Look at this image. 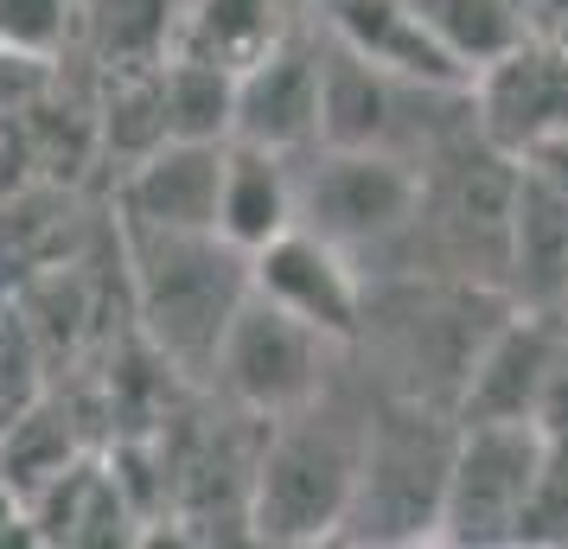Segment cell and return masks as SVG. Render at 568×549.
I'll return each mask as SVG.
<instances>
[{
  "mask_svg": "<svg viewBox=\"0 0 568 549\" xmlns=\"http://www.w3.org/2000/svg\"><path fill=\"white\" fill-rule=\"evenodd\" d=\"M364 428L320 416V396L307 409L275 416V435L262 441L250 472V523L262 543H320L338 537V523L358 492Z\"/></svg>",
  "mask_w": 568,
  "mask_h": 549,
  "instance_id": "6da1fadb",
  "label": "cell"
},
{
  "mask_svg": "<svg viewBox=\"0 0 568 549\" xmlns=\"http://www.w3.org/2000/svg\"><path fill=\"white\" fill-rule=\"evenodd\" d=\"M134 282H141V319L154 345L185 370H211L217 339L250 294V256L224 236L180 231H129Z\"/></svg>",
  "mask_w": 568,
  "mask_h": 549,
  "instance_id": "7a4b0ae2",
  "label": "cell"
},
{
  "mask_svg": "<svg viewBox=\"0 0 568 549\" xmlns=\"http://www.w3.org/2000/svg\"><path fill=\"white\" fill-rule=\"evenodd\" d=\"M537 467H542V435L530 421H460L454 454H447V479H440L435 537L460 549L517 543Z\"/></svg>",
  "mask_w": 568,
  "mask_h": 549,
  "instance_id": "3957f363",
  "label": "cell"
},
{
  "mask_svg": "<svg viewBox=\"0 0 568 549\" xmlns=\"http://www.w3.org/2000/svg\"><path fill=\"white\" fill-rule=\"evenodd\" d=\"M454 428H435V416H422V409H389V416L364 421L358 492H352L338 537H377V543L384 537H435Z\"/></svg>",
  "mask_w": 568,
  "mask_h": 549,
  "instance_id": "277c9868",
  "label": "cell"
},
{
  "mask_svg": "<svg viewBox=\"0 0 568 549\" xmlns=\"http://www.w3.org/2000/svg\"><path fill=\"white\" fill-rule=\"evenodd\" d=\"M422 217V173L396 148H320L294 166V224L338 250L384 243Z\"/></svg>",
  "mask_w": 568,
  "mask_h": 549,
  "instance_id": "5b68a950",
  "label": "cell"
},
{
  "mask_svg": "<svg viewBox=\"0 0 568 549\" xmlns=\"http://www.w3.org/2000/svg\"><path fill=\"white\" fill-rule=\"evenodd\" d=\"M211 370L224 377V390L250 409V416H287V409H307L320 396V377H326V339L301 326L294 314L268 307L262 294H243V307L231 314L224 339H217V358Z\"/></svg>",
  "mask_w": 568,
  "mask_h": 549,
  "instance_id": "8992f818",
  "label": "cell"
},
{
  "mask_svg": "<svg viewBox=\"0 0 568 549\" xmlns=\"http://www.w3.org/2000/svg\"><path fill=\"white\" fill-rule=\"evenodd\" d=\"M466 103L479 115V134L505 160H524L537 141L568 134V45L556 39H517L505 58H491L486 71H473Z\"/></svg>",
  "mask_w": 568,
  "mask_h": 549,
  "instance_id": "52a82bcc",
  "label": "cell"
},
{
  "mask_svg": "<svg viewBox=\"0 0 568 549\" xmlns=\"http://www.w3.org/2000/svg\"><path fill=\"white\" fill-rule=\"evenodd\" d=\"M250 294H262L268 307L294 314L301 326H313L326 345L358 339L364 326V294L358 275L338 243L313 236L307 224H287L282 236H268L250 256Z\"/></svg>",
  "mask_w": 568,
  "mask_h": 549,
  "instance_id": "ba28073f",
  "label": "cell"
},
{
  "mask_svg": "<svg viewBox=\"0 0 568 549\" xmlns=\"http://www.w3.org/2000/svg\"><path fill=\"white\" fill-rule=\"evenodd\" d=\"M231 141L268 148V154H307L320 148V45L294 27L282 45H268L256 64L236 71Z\"/></svg>",
  "mask_w": 568,
  "mask_h": 549,
  "instance_id": "9c48e42d",
  "label": "cell"
},
{
  "mask_svg": "<svg viewBox=\"0 0 568 549\" xmlns=\"http://www.w3.org/2000/svg\"><path fill=\"white\" fill-rule=\"evenodd\" d=\"M562 358L556 314H517L460 370V421H530L549 370Z\"/></svg>",
  "mask_w": 568,
  "mask_h": 549,
  "instance_id": "30bf717a",
  "label": "cell"
},
{
  "mask_svg": "<svg viewBox=\"0 0 568 549\" xmlns=\"http://www.w3.org/2000/svg\"><path fill=\"white\" fill-rule=\"evenodd\" d=\"M217 173L224 141H160L134 160V180L122 192L129 231H180L217 236Z\"/></svg>",
  "mask_w": 568,
  "mask_h": 549,
  "instance_id": "8fae6325",
  "label": "cell"
},
{
  "mask_svg": "<svg viewBox=\"0 0 568 549\" xmlns=\"http://www.w3.org/2000/svg\"><path fill=\"white\" fill-rule=\"evenodd\" d=\"M333 7V39L371 58L409 90H466V71L440 52V39L422 27L415 0H326Z\"/></svg>",
  "mask_w": 568,
  "mask_h": 549,
  "instance_id": "7c38bea8",
  "label": "cell"
},
{
  "mask_svg": "<svg viewBox=\"0 0 568 549\" xmlns=\"http://www.w3.org/2000/svg\"><path fill=\"white\" fill-rule=\"evenodd\" d=\"M294 224V154H268L250 141H224V173H217V236L256 256L268 236Z\"/></svg>",
  "mask_w": 568,
  "mask_h": 549,
  "instance_id": "4fadbf2b",
  "label": "cell"
},
{
  "mask_svg": "<svg viewBox=\"0 0 568 549\" xmlns=\"http://www.w3.org/2000/svg\"><path fill=\"white\" fill-rule=\"evenodd\" d=\"M505 268L537 314H562L568 301V199L537 185L517 166L511 224H505Z\"/></svg>",
  "mask_w": 568,
  "mask_h": 549,
  "instance_id": "5bb4252c",
  "label": "cell"
},
{
  "mask_svg": "<svg viewBox=\"0 0 568 549\" xmlns=\"http://www.w3.org/2000/svg\"><path fill=\"white\" fill-rule=\"evenodd\" d=\"M403 90L409 83H396L371 58L333 39L320 52V148H389Z\"/></svg>",
  "mask_w": 568,
  "mask_h": 549,
  "instance_id": "9a60e30c",
  "label": "cell"
},
{
  "mask_svg": "<svg viewBox=\"0 0 568 549\" xmlns=\"http://www.w3.org/2000/svg\"><path fill=\"white\" fill-rule=\"evenodd\" d=\"M287 32H294V0H185L180 27H173V52L243 71L268 45H282Z\"/></svg>",
  "mask_w": 568,
  "mask_h": 549,
  "instance_id": "2e32d148",
  "label": "cell"
},
{
  "mask_svg": "<svg viewBox=\"0 0 568 549\" xmlns=\"http://www.w3.org/2000/svg\"><path fill=\"white\" fill-rule=\"evenodd\" d=\"M154 83H160V129H166V141H231L236 71L173 52L154 71Z\"/></svg>",
  "mask_w": 568,
  "mask_h": 549,
  "instance_id": "e0dca14e",
  "label": "cell"
},
{
  "mask_svg": "<svg viewBox=\"0 0 568 549\" xmlns=\"http://www.w3.org/2000/svg\"><path fill=\"white\" fill-rule=\"evenodd\" d=\"M422 27L440 39V52L454 58L473 83V71H486L491 58H505L517 39H530L524 0H415Z\"/></svg>",
  "mask_w": 568,
  "mask_h": 549,
  "instance_id": "ac0fdd59",
  "label": "cell"
},
{
  "mask_svg": "<svg viewBox=\"0 0 568 549\" xmlns=\"http://www.w3.org/2000/svg\"><path fill=\"white\" fill-rule=\"evenodd\" d=\"M64 467H71V435H64V421L58 416H20L13 421V435L0 447V479L20 492V505H27L45 479H58Z\"/></svg>",
  "mask_w": 568,
  "mask_h": 549,
  "instance_id": "d6986e66",
  "label": "cell"
},
{
  "mask_svg": "<svg viewBox=\"0 0 568 549\" xmlns=\"http://www.w3.org/2000/svg\"><path fill=\"white\" fill-rule=\"evenodd\" d=\"M71 20H78L71 0H0V52L45 64L71 39Z\"/></svg>",
  "mask_w": 568,
  "mask_h": 549,
  "instance_id": "ffe728a7",
  "label": "cell"
},
{
  "mask_svg": "<svg viewBox=\"0 0 568 549\" xmlns=\"http://www.w3.org/2000/svg\"><path fill=\"white\" fill-rule=\"evenodd\" d=\"M517 543H568V454L562 447H542L537 486L517 523Z\"/></svg>",
  "mask_w": 568,
  "mask_h": 549,
  "instance_id": "44dd1931",
  "label": "cell"
},
{
  "mask_svg": "<svg viewBox=\"0 0 568 549\" xmlns=\"http://www.w3.org/2000/svg\"><path fill=\"white\" fill-rule=\"evenodd\" d=\"M530 428L542 435V447H562V454H568V352L556 358L549 384H542L537 409H530Z\"/></svg>",
  "mask_w": 568,
  "mask_h": 549,
  "instance_id": "7402d4cb",
  "label": "cell"
},
{
  "mask_svg": "<svg viewBox=\"0 0 568 549\" xmlns=\"http://www.w3.org/2000/svg\"><path fill=\"white\" fill-rule=\"evenodd\" d=\"M517 166H524L537 185H549L556 199H568V134H549V141H537V148L517 160Z\"/></svg>",
  "mask_w": 568,
  "mask_h": 549,
  "instance_id": "603a6c76",
  "label": "cell"
},
{
  "mask_svg": "<svg viewBox=\"0 0 568 549\" xmlns=\"http://www.w3.org/2000/svg\"><path fill=\"white\" fill-rule=\"evenodd\" d=\"M20 523H27V505H20V492L0 479V543H13V537H20Z\"/></svg>",
  "mask_w": 568,
  "mask_h": 549,
  "instance_id": "cb8c5ba5",
  "label": "cell"
},
{
  "mask_svg": "<svg viewBox=\"0 0 568 549\" xmlns=\"http://www.w3.org/2000/svg\"><path fill=\"white\" fill-rule=\"evenodd\" d=\"M556 333H562V352H568V301H562V314H556Z\"/></svg>",
  "mask_w": 568,
  "mask_h": 549,
  "instance_id": "d4e9b609",
  "label": "cell"
}]
</instances>
